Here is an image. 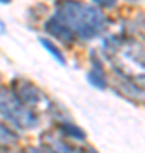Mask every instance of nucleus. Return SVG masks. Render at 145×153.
I'll return each mask as SVG.
<instances>
[{"label": "nucleus", "mask_w": 145, "mask_h": 153, "mask_svg": "<svg viewBox=\"0 0 145 153\" xmlns=\"http://www.w3.org/2000/svg\"><path fill=\"white\" fill-rule=\"evenodd\" d=\"M53 16L72 33L77 41H90L99 38L108 29L106 14L96 5H89L80 0L58 2Z\"/></svg>", "instance_id": "obj_1"}, {"label": "nucleus", "mask_w": 145, "mask_h": 153, "mask_svg": "<svg viewBox=\"0 0 145 153\" xmlns=\"http://www.w3.org/2000/svg\"><path fill=\"white\" fill-rule=\"evenodd\" d=\"M0 116L17 129H34L39 124L36 111L24 105L7 87H0Z\"/></svg>", "instance_id": "obj_2"}, {"label": "nucleus", "mask_w": 145, "mask_h": 153, "mask_svg": "<svg viewBox=\"0 0 145 153\" xmlns=\"http://www.w3.org/2000/svg\"><path fill=\"white\" fill-rule=\"evenodd\" d=\"M9 88L16 94V97L24 105H28L29 109L43 111V109H50L51 107V100L46 97V94L36 83H33L31 80L24 78V76H16L10 82Z\"/></svg>", "instance_id": "obj_3"}, {"label": "nucleus", "mask_w": 145, "mask_h": 153, "mask_svg": "<svg viewBox=\"0 0 145 153\" xmlns=\"http://www.w3.org/2000/svg\"><path fill=\"white\" fill-rule=\"evenodd\" d=\"M87 80L92 87L99 88V90H104L108 87L106 68L96 51H90V71L87 73Z\"/></svg>", "instance_id": "obj_4"}, {"label": "nucleus", "mask_w": 145, "mask_h": 153, "mask_svg": "<svg viewBox=\"0 0 145 153\" xmlns=\"http://www.w3.org/2000/svg\"><path fill=\"white\" fill-rule=\"evenodd\" d=\"M45 33H48L50 36H53L55 39L61 41V43L67 44V46H73V44L77 43V39L72 36V33H70L55 16H51L50 19L45 22Z\"/></svg>", "instance_id": "obj_5"}, {"label": "nucleus", "mask_w": 145, "mask_h": 153, "mask_svg": "<svg viewBox=\"0 0 145 153\" xmlns=\"http://www.w3.org/2000/svg\"><path fill=\"white\" fill-rule=\"evenodd\" d=\"M56 129L60 134L67 138V140H75V141H85L87 140V134L82 128H78L77 124L70 123L68 119H61L56 123Z\"/></svg>", "instance_id": "obj_6"}, {"label": "nucleus", "mask_w": 145, "mask_h": 153, "mask_svg": "<svg viewBox=\"0 0 145 153\" xmlns=\"http://www.w3.org/2000/svg\"><path fill=\"white\" fill-rule=\"evenodd\" d=\"M126 34L130 38L145 41V12H137L133 19L126 22Z\"/></svg>", "instance_id": "obj_7"}, {"label": "nucleus", "mask_w": 145, "mask_h": 153, "mask_svg": "<svg viewBox=\"0 0 145 153\" xmlns=\"http://www.w3.org/2000/svg\"><path fill=\"white\" fill-rule=\"evenodd\" d=\"M39 44H41V46H43V48H45L46 51H48V53H50V55L53 56L58 63H60V65H65V63H67V61H65V56H63V53H61V49L58 48V46L51 41V39L39 38Z\"/></svg>", "instance_id": "obj_8"}, {"label": "nucleus", "mask_w": 145, "mask_h": 153, "mask_svg": "<svg viewBox=\"0 0 145 153\" xmlns=\"http://www.w3.org/2000/svg\"><path fill=\"white\" fill-rule=\"evenodd\" d=\"M17 140H19V134H17L12 128H9L7 124H2V123H0V146L16 145Z\"/></svg>", "instance_id": "obj_9"}, {"label": "nucleus", "mask_w": 145, "mask_h": 153, "mask_svg": "<svg viewBox=\"0 0 145 153\" xmlns=\"http://www.w3.org/2000/svg\"><path fill=\"white\" fill-rule=\"evenodd\" d=\"M97 9H114L118 5V0H90Z\"/></svg>", "instance_id": "obj_10"}, {"label": "nucleus", "mask_w": 145, "mask_h": 153, "mask_svg": "<svg viewBox=\"0 0 145 153\" xmlns=\"http://www.w3.org/2000/svg\"><path fill=\"white\" fill-rule=\"evenodd\" d=\"M28 152L29 153H55L50 146H46V145H41V146H31V148H28Z\"/></svg>", "instance_id": "obj_11"}, {"label": "nucleus", "mask_w": 145, "mask_h": 153, "mask_svg": "<svg viewBox=\"0 0 145 153\" xmlns=\"http://www.w3.org/2000/svg\"><path fill=\"white\" fill-rule=\"evenodd\" d=\"M0 153H29L28 150H19V152H16V150H10L9 146H0Z\"/></svg>", "instance_id": "obj_12"}, {"label": "nucleus", "mask_w": 145, "mask_h": 153, "mask_svg": "<svg viewBox=\"0 0 145 153\" xmlns=\"http://www.w3.org/2000/svg\"><path fill=\"white\" fill-rule=\"evenodd\" d=\"M12 0H0V4H4V5H7V4H10Z\"/></svg>", "instance_id": "obj_13"}, {"label": "nucleus", "mask_w": 145, "mask_h": 153, "mask_svg": "<svg viewBox=\"0 0 145 153\" xmlns=\"http://www.w3.org/2000/svg\"><path fill=\"white\" fill-rule=\"evenodd\" d=\"M0 27H2V29H4V24H2V21H0Z\"/></svg>", "instance_id": "obj_14"}, {"label": "nucleus", "mask_w": 145, "mask_h": 153, "mask_svg": "<svg viewBox=\"0 0 145 153\" xmlns=\"http://www.w3.org/2000/svg\"><path fill=\"white\" fill-rule=\"evenodd\" d=\"M130 2H137V0H130Z\"/></svg>", "instance_id": "obj_15"}]
</instances>
